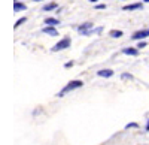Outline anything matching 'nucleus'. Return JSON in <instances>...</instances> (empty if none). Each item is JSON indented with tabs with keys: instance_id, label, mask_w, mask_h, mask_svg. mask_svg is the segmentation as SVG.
<instances>
[{
	"instance_id": "obj_14",
	"label": "nucleus",
	"mask_w": 149,
	"mask_h": 145,
	"mask_svg": "<svg viewBox=\"0 0 149 145\" xmlns=\"http://www.w3.org/2000/svg\"><path fill=\"white\" fill-rule=\"evenodd\" d=\"M133 127H134V129H137L139 124H137V123H128V124H127V129H133Z\"/></svg>"
},
{
	"instance_id": "obj_8",
	"label": "nucleus",
	"mask_w": 149,
	"mask_h": 145,
	"mask_svg": "<svg viewBox=\"0 0 149 145\" xmlns=\"http://www.w3.org/2000/svg\"><path fill=\"white\" fill-rule=\"evenodd\" d=\"M26 9H27V6L24 5V3L15 2V5H14V11H15V12H19V11H26Z\"/></svg>"
},
{
	"instance_id": "obj_6",
	"label": "nucleus",
	"mask_w": 149,
	"mask_h": 145,
	"mask_svg": "<svg viewBox=\"0 0 149 145\" xmlns=\"http://www.w3.org/2000/svg\"><path fill=\"white\" fill-rule=\"evenodd\" d=\"M43 33H46V34H49V36H57V34H58V32L54 29V26L45 27V29H43Z\"/></svg>"
},
{
	"instance_id": "obj_21",
	"label": "nucleus",
	"mask_w": 149,
	"mask_h": 145,
	"mask_svg": "<svg viewBox=\"0 0 149 145\" xmlns=\"http://www.w3.org/2000/svg\"><path fill=\"white\" fill-rule=\"evenodd\" d=\"M33 2H40V0H33Z\"/></svg>"
},
{
	"instance_id": "obj_20",
	"label": "nucleus",
	"mask_w": 149,
	"mask_h": 145,
	"mask_svg": "<svg viewBox=\"0 0 149 145\" xmlns=\"http://www.w3.org/2000/svg\"><path fill=\"white\" fill-rule=\"evenodd\" d=\"M90 2H93V3H94V2H98V0H90Z\"/></svg>"
},
{
	"instance_id": "obj_18",
	"label": "nucleus",
	"mask_w": 149,
	"mask_h": 145,
	"mask_svg": "<svg viewBox=\"0 0 149 145\" xmlns=\"http://www.w3.org/2000/svg\"><path fill=\"white\" fill-rule=\"evenodd\" d=\"M72 66H73V62H69V63L66 64V67H72Z\"/></svg>"
},
{
	"instance_id": "obj_11",
	"label": "nucleus",
	"mask_w": 149,
	"mask_h": 145,
	"mask_svg": "<svg viewBox=\"0 0 149 145\" xmlns=\"http://www.w3.org/2000/svg\"><path fill=\"white\" fill-rule=\"evenodd\" d=\"M55 8H57V3H48V5L43 6V11H52Z\"/></svg>"
},
{
	"instance_id": "obj_1",
	"label": "nucleus",
	"mask_w": 149,
	"mask_h": 145,
	"mask_svg": "<svg viewBox=\"0 0 149 145\" xmlns=\"http://www.w3.org/2000/svg\"><path fill=\"white\" fill-rule=\"evenodd\" d=\"M82 85H84V82H82V81H79V79H76V81H70V82H69L67 85H66L63 90H61L57 96L63 97V96H66L67 93H70V91H73V90H76V88H81Z\"/></svg>"
},
{
	"instance_id": "obj_12",
	"label": "nucleus",
	"mask_w": 149,
	"mask_h": 145,
	"mask_svg": "<svg viewBox=\"0 0 149 145\" xmlns=\"http://www.w3.org/2000/svg\"><path fill=\"white\" fill-rule=\"evenodd\" d=\"M110 36H112V38H121L122 32H119V30H112V32H110Z\"/></svg>"
},
{
	"instance_id": "obj_19",
	"label": "nucleus",
	"mask_w": 149,
	"mask_h": 145,
	"mask_svg": "<svg viewBox=\"0 0 149 145\" xmlns=\"http://www.w3.org/2000/svg\"><path fill=\"white\" fill-rule=\"evenodd\" d=\"M146 132H149V120H148V124H146Z\"/></svg>"
},
{
	"instance_id": "obj_10",
	"label": "nucleus",
	"mask_w": 149,
	"mask_h": 145,
	"mask_svg": "<svg viewBox=\"0 0 149 145\" xmlns=\"http://www.w3.org/2000/svg\"><path fill=\"white\" fill-rule=\"evenodd\" d=\"M45 24H48V26H57V24H60V21L57 18H46Z\"/></svg>"
},
{
	"instance_id": "obj_7",
	"label": "nucleus",
	"mask_w": 149,
	"mask_h": 145,
	"mask_svg": "<svg viewBox=\"0 0 149 145\" xmlns=\"http://www.w3.org/2000/svg\"><path fill=\"white\" fill-rule=\"evenodd\" d=\"M122 53L127 54V55H137V54H139V51L136 50V48H124Z\"/></svg>"
},
{
	"instance_id": "obj_17",
	"label": "nucleus",
	"mask_w": 149,
	"mask_h": 145,
	"mask_svg": "<svg viewBox=\"0 0 149 145\" xmlns=\"http://www.w3.org/2000/svg\"><path fill=\"white\" fill-rule=\"evenodd\" d=\"M104 8H106L104 5H97V6H95V9H104Z\"/></svg>"
},
{
	"instance_id": "obj_5",
	"label": "nucleus",
	"mask_w": 149,
	"mask_h": 145,
	"mask_svg": "<svg viewBox=\"0 0 149 145\" xmlns=\"http://www.w3.org/2000/svg\"><path fill=\"white\" fill-rule=\"evenodd\" d=\"M97 75L102 76V78H110L112 75H113V72H112L110 69H103V70H98Z\"/></svg>"
},
{
	"instance_id": "obj_22",
	"label": "nucleus",
	"mask_w": 149,
	"mask_h": 145,
	"mask_svg": "<svg viewBox=\"0 0 149 145\" xmlns=\"http://www.w3.org/2000/svg\"><path fill=\"white\" fill-rule=\"evenodd\" d=\"M145 2H146V3H149V0H145Z\"/></svg>"
},
{
	"instance_id": "obj_4",
	"label": "nucleus",
	"mask_w": 149,
	"mask_h": 145,
	"mask_svg": "<svg viewBox=\"0 0 149 145\" xmlns=\"http://www.w3.org/2000/svg\"><path fill=\"white\" fill-rule=\"evenodd\" d=\"M148 36H149V29L136 32V33L131 36V38H133V39H145V38H148Z\"/></svg>"
},
{
	"instance_id": "obj_15",
	"label": "nucleus",
	"mask_w": 149,
	"mask_h": 145,
	"mask_svg": "<svg viewBox=\"0 0 149 145\" xmlns=\"http://www.w3.org/2000/svg\"><path fill=\"white\" fill-rule=\"evenodd\" d=\"M121 78H122V79H131L133 76H131L130 74H122V76H121Z\"/></svg>"
},
{
	"instance_id": "obj_13",
	"label": "nucleus",
	"mask_w": 149,
	"mask_h": 145,
	"mask_svg": "<svg viewBox=\"0 0 149 145\" xmlns=\"http://www.w3.org/2000/svg\"><path fill=\"white\" fill-rule=\"evenodd\" d=\"M26 20H27V18H19V20H18V21L15 22V29H17V27H19L22 22H26Z\"/></svg>"
},
{
	"instance_id": "obj_16",
	"label": "nucleus",
	"mask_w": 149,
	"mask_h": 145,
	"mask_svg": "<svg viewBox=\"0 0 149 145\" xmlns=\"http://www.w3.org/2000/svg\"><path fill=\"white\" fill-rule=\"evenodd\" d=\"M146 46V42H140L139 45H137V48H145Z\"/></svg>"
},
{
	"instance_id": "obj_9",
	"label": "nucleus",
	"mask_w": 149,
	"mask_h": 145,
	"mask_svg": "<svg viewBox=\"0 0 149 145\" xmlns=\"http://www.w3.org/2000/svg\"><path fill=\"white\" fill-rule=\"evenodd\" d=\"M134 9H142V3H134V5L124 6V11H134Z\"/></svg>"
},
{
	"instance_id": "obj_2",
	"label": "nucleus",
	"mask_w": 149,
	"mask_h": 145,
	"mask_svg": "<svg viewBox=\"0 0 149 145\" xmlns=\"http://www.w3.org/2000/svg\"><path fill=\"white\" fill-rule=\"evenodd\" d=\"M70 46V38H64V39H61L58 43H55L52 48H51V51L52 53H58V51H63L66 50V48Z\"/></svg>"
},
{
	"instance_id": "obj_3",
	"label": "nucleus",
	"mask_w": 149,
	"mask_h": 145,
	"mask_svg": "<svg viewBox=\"0 0 149 145\" xmlns=\"http://www.w3.org/2000/svg\"><path fill=\"white\" fill-rule=\"evenodd\" d=\"M78 32H79L81 34H84V36L91 34V33H93V24H91V22H85V24H82V26H79Z\"/></svg>"
}]
</instances>
